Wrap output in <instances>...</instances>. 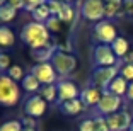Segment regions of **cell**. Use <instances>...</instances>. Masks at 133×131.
<instances>
[{"mask_svg":"<svg viewBox=\"0 0 133 131\" xmlns=\"http://www.w3.org/2000/svg\"><path fill=\"white\" fill-rule=\"evenodd\" d=\"M130 131H133V121H131V126H130Z\"/></svg>","mask_w":133,"mask_h":131,"instance_id":"43","label":"cell"},{"mask_svg":"<svg viewBox=\"0 0 133 131\" xmlns=\"http://www.w3.org/2000/svg\"><path fill=\"white\" fill-rule=\"evenodd\" d=\"M58 107L65 116H77V114H80V112L84 111L85 106L82 104L80 99H74V100H66V102H60Z\"/></svg>","mask_w":133,"mask_h":131,"instance_id":"14","label":"cell"},{"mask_svg":"<svg viewBox=\"0 0 133 131\" xmlns=\"http://www.w3.org/2000/svg\"><path fill=\"white\" fill-rule=\"evenodd\" d=\"M7 4L16 10H24V0H7Z\"/></svg>","mask_w":133,"mask_h":131,"instance_id":"35","label":"cell"},{"mask_svg":"<svg viewBox=\"0 0 133 131\" xmlns=\"http://www.w3.org/2000/svg\"><path fill=\"white\" fill-rule=\"evenodd\" d=\"M24 128H36V118H31V116H24L21 119Z\"/></svg>","mask_w":133,"mask_h":131,"instance_id":"34","label":"cell"},{"mask_svg":"<svg viewBox=\"0 0 133 131\" xmlns=\"http://www.w3.org/2000/svg\"><path fill=\"white\" fill-rule=\"evenodd\" d=\"M92 36L97 41V44H108L111 46L113 41L118 38V29L111 20L104 19L101 22H97L94 26V31H92Z\"/></svg>","mask_w":133,"mask_h":131,"instance_id":"7","label":"cell"},{"mask_svg":"<svg viewBox=\"0 0 133 131\" xmlns=\"http://www.w3.org/2000/svg\"><path fill=\"white\" fill-rule=\"evenodd\" d=\"M133 116L128 111H118L116 114L106 116V123L109 131H130Z\"/></svg>","mask_w":133,"mask_h":131,"instance_id":"10","label":"cell"},{"mask_svg":"<svg viewBox=\"0 0 133 131\" xmlns=\"http://www.w3.org/2000/svg\"><path fill=\"white\" fill-rule=\"evenodd\" d=\"M80 14L89 22H101L106 19V5L102 0H84L80 4Z\"/></svg>","mask_w":133,"mask_h":131,"instance_id":"5","label":"cell"},{"mask_svg":"<svg viewBox=\"0 0 133 131\" xmlns=\"http://www.w3.org/2000/svg\"><path fill=\"white\" fill-rule=\"evenodd\" d=\"M104 4H123L125 0H102Z\"/></svg>","mask_w":133,"mask_h":131,"instance_id":"39","label":"cell"},{"mask_svg":"<svg viewBox=\"0 0 133 131\" xmlns=\"http://www.w3.org/2000/svg\"><path fill=\"white\" fill-rule=\"evenodd\" d=\"M78 131H96L94 118H85L78 123Z\"/></svg>","mask_w":133,"mask_h":131,"instance_id":"30","label":"cell"},{"mask_svg":"<svg viewBox=\"0 0 133 131\" xmlns=\"http://www.w3.org/2000/svg\"><path fill=\"white\" fill-rule=\"evenodd\" d=\"M31 17L34 22H41V24H46V20L51 17V12L50 9H48V5H39V7H36L34 10L31 12Z\"/></svg>","mask_w":133,"mask_h":131,"instance_id":"20","label":"cell"},{"mask_svg":"<svg viewBox=\"0 0 133 131\" xmlns=\"http://www.w3.org/2000/svg\"><path fill=\"white\" fill-rule=\"evenodd\" d=\"M101 97H102V90L94 87V85H90V87H85V89L80 90V97L78 99L82 100V104L85 107H96L99 104Z\"/></svg>","mask_w":133,"mask_h":131,"instance_id":"13","label":"cell"},{"mask_svg":"<svg viewBox=\"0 0 133 131\" xmlns=\"http://www.w3.org/2000/svg\"><path fill=\"white\" fill-rule=\"evenodd\" d=\"M48 0H24V10L28 12H32L36 7H39V5H44Z\"/></svg>","mask_w":133,"mask_h":131,"instance_id":"32","label":"cell"},{"mask_svg":"<svg viewBox=\"0 0 133 131\" xmlns=\"http://www.w3.org/2000/svg\"><path fill=\"white\" fill-rule=\"evenodd\" d=\"M24 131H36V128H24Z\"/></svg>","mask_w":133,"mask_h":131,"instance_id":"41","label":"cell"},{"mask_svg":"<svg viewBox=\"0 0 133 131\" xmlns=\"http://www.w3.org/2000/svg\"><path fill=\"white\" fill-rule=\"evenodd\" d=\"M46 5H48V9H50L51 16H58L60 10H62V7L65 5V2H62V0H48Z\"/></svg>","mask_w":133,"mask_h":131,"instance_id":"29","label":"cell"},{"mask_svg":"<svg viewBox=\"0 0 133 131\" xmlns=\"http://www.w3.org/2000/svg\"><path fill=\"white\" fill-rule=\"evenodd\" d=\"M62 2H65V4H70L72 0H62Z\"/></svg>","mask_w":133,"mask_h":131,"instance_id":"42","label":"cell"},{"mask_svg":"<svg viewBox=\"0 0 133 131\" xmlns=\"http://www.w3.org/2000/svg\"><path fill=\"white\" fill-rule=\"evenodd\" d=\"M0 131H24V126L19 119H10L0 124Z\"/></svg>","mask_w":133,"mask_h":131,"instance_id":"26","label":"cell"},{"mask_svg":"<svg viewBox=\"0 0 133 131\" xmlns=\"http://www.w3.org/2000/svg\"><path fill=\"white\" fill-rule=\"evenodd\" d=\"M7 75L12 78V80H16L17 84H19V82H22L24 77H26V73H24V68H22L21 65H12L10 68L7 70Z\"/></svg>","mask_w":133,"mask_h":131,"instance_id":"25","label":"cell"},{"mask_svg":"<svg viewBox=\"0 0 133 131\" xmlns=\"http://www.w3.org/2000/svg\"><path fill=\"white\" fill-rule=\"evenodd\" d=\"M74 16H75L74 7H72L70 4H65V5L62 7V10H60V14H58L56 17L62 20V24H70L72 20H74Z\"/></svg>","mask_w":133,"mask_h":131,"instance_id":"23","label":"cell"},{"mask_svg":"<svg viewBox=\"0 0 133 131\" xmlns=\"http://www.w3.org/2000/svg\"><path fill=\"white\" fill-rule=\"evenodd\" d=\"M111 48H113L114 54L118 56V60H123V58L128 54V51L131 50V48H130V41L126 38H123V36H118V38L113 41Z\"/></svg>","mask_w":133,"mask_h":131,"instance_id":"17","label":"cell"},{"mask_svg":"<svg viewBox=\"0 0 133 131\" xmlns=\"http://www.w3.org/2000/svg\"><path fill=\"white\" fill-rule=\"evenodd\" d=\"M4 5H7V0H0V7H4Z\"/></svg>","mask_w":133,"mask_h":131,"instance_id":"40","label":"cell"},{"mask_svg":"<svg viewBox=\"0 0 133 131\" xmlns=\"http://www.w3.org/2000/svg\"><path fill=\"white\" fill-rule=\"evenodd\" d=\"M121 106H123V97H118L111 92H102V97L99 100V104L96 106V111H97L99 116H111V114H116L118 111H121Z\"/></svg>","mask_w":133,"mask_h":131,"instance_id":"8","label":"cell"},{"mask_svg":"<svg viewBox=\"0 0 133 131\" xmlns=\"http://www.w3.org/2000/svg\"><path fill=\"white\" fill-rule=\"evenodd\" d=\"M44 26L48 27V31H50V32H58L60 29H62V20H60L56 16H51L50 19L46 20Z\"/></svg>","mask_w":133,"mask_h":131,"instance_id":"28","label":"cell"},{"mask_svg":"<svg viewBox=\"0 0 133 131\" xmlns=\"http://www.w3.org/2000/svg\"><path fill=\"white\" fill-rule=\"evenodd\" d=\"M21 99V87L7 73H0V106L14 107Z\"/></svg>","mask_w":133,"mask_h":131,"instance_id":"2","label":"cell"},{"mask_svg":"<svg viewBox=\"0 0 133 131\" xmlns=\"http://www.w3.org/2000/svg\"><path fill=\"white\" fill-rule=\"evenodd\" d=\"M119 75V65L116 66H101V68H94L92 75H90V84L101 89L102 92L108 90L109 84Z\"/></svg>","mask_w":133,"mask_h":131,"instance_id":"4","label":"cell"},{"mask_svg":"<svg viewBox=\"0 0 133 131\" xmlns=\"http://www.w3.org/2000/svg\"><path fill=\"white\" fill-rule=\"evenodd\" d=\"M58 51V46H55V44H50V46L43 48V50H36V51H31V56L34 58L38 63H48L51 61V58H53V54Z\"/></svg>","mask_w":133,"mask_h":131,"instance_id":"16","label":"cell"},{"mask_svg":"<svg viewBox=\"0 0 133 131\" xmlns=\"http://www.w3.org/2000/svg\"><path fill=\"white\" fill-rule=\"evenodd\" d=\"M106 5V19H114L121 14L125 9H123V4H104Z\"/></svg>","mask_w":133,"mask_h":131,"instance_id":"24","label":"cell"},{"mask_svg":"<svg viewBox=\"0 0 133 131\" xmlns=\"http://www.w3.org/2000/svg\"><path fill=\"white\" fill-rule=\"evenodd\" d=\"M128 85H130V82L126 80V78H123L121 75H118V77L109 84L108 92L114 94V95H118V97H123V95H126V92H128Z\"/></svg>","mask_w":133,"mask_h":131,"instance_id":"15","label":"cell"},{"mask_svg":"<svg viewBox=\"0 0 133 131\" xmlns=\"http://www.w3.org/2000/svg\"><path fill=\"white\" fill-rule=\"evenodd\" d=\"M10 66H12L10 56L7 53H0V72H7Z\"/></svg>","mask_w":133,"mask_h":131,"instance_id":"33","label":"cell"},{"mask_svg":"<svg viewBox=\"0 0 133 131\" xmlns=\"http://www.w3.org/2000/svg\"><path fill=\"white\" fill-rule=\"evenodd\" d=\"M21 87H22L26 92H29V94H36V92H39V90H41V87H43V85L39 84V80L32 73H26L24 80L21 82Z\"/></svg>","mask_w":133,"mask_h":131,"instance_id":"19","label":"cell"},{"mask_svg":"<svg viewBox=\"0 0 133 131\" xmlns=\"http://www.w3.org/2000/svg\"><path fill=\"white\" fill-rule=\"evenodd\" d=\"M31 73L38 78L41 85H55L56 78H58V73L55 72L51 61H48V63H36V65L31 68Z\"/></svg>","mask_w":133,"mask_h":131,"instance_id":"9","label":"cell"},{"mask_svg":"<svg viewBox=\"0 0 133 131\" xmlns=\"http://www.w3.org/2000/svg\"><path fill=\"white\" fill-rule=\"evenodd\" d=\"M16 43V34L9 26H0V48H12Z\"/></svg>","mask_w":133,"mask_h":131,"instance_id":"18","label":"cell"},{"mask_svg":"<svg viewBox=\"0 0 133 131\" xmlns=\"http://www.w3.org/2000/svg\"><path fill=\"white\" fill-rule=\"evenodd\" d=\"M39 95L43 97L46 102H53L58 97V90H56V84L55 85H43L39 90Z\"/></svg>","mask_w":133,"mask_h":131,"instance_id":"22","label":"cell"},{"mask_svg":"<svg viewBox=\"0 0 133 131\" xmlns=\"http://www.w3.org/2000/svg\"><path fill=\"white\" fill-rule=\"evenodd\" d=\"M92 60H94V68L119 65V60L114 54L113 48L108 46V44H96L94 51H92Z\"/></svg>","mask_w":133,"mask_h":131,"instance_id":"6","label":"cell"},{"mask_svg":"<svg viewBox=\"0 0 133 131\" xmlns=\"http://www.w3.org/2000/svg\"><path fill=\"white\" fill-rule=\"evenodd\" d=\"M123 9H125V12L128 16L133 17V0H125L123 2Z\"/></svg>","mask_w":133,"mask_h":131,"instance_id":"36","label":"cell"},{"mask_svg":"<svg viewBox=\"0 0 133 131\" xmlns=\"http://www.w3.org/2000/svg\"><path fill=\"white\" fill-rule=\"evenodd\" d=\"M121 63H133V50H130L128 51V54H126L123 60H119Z\"/></svg>","mask_w":133,"mask_h":131,"instance_id":"37","label":"cell"},{"mask_svg":"<svg viewBox=\"0 0 133 131\" xmlns=\"http://www.w3.org/2000/svg\"><path fill=\"white\" fill-rule=\"evenodd\" d=\"M17 16V10L10 5H4V7H0V22L2 24H7V22H12V20L16 19Z\"/></svg>","mask_w":133,"mask_h":131,"instance_id":"21","label":"cell"},{"mask_svg":"<svg viewBox=\"0 0 133 131\" xmlns=\"http://www.w3.org/2000/svg\"><path fill=\"white\" fill-rule=\"evenodd\" d=\"M119 75L128 82H133V63H121L119 61Z\"/></svg>","mask_w":133,"mask_h":131,"instance_id":"27","label":"cell"},{"mask_svg":"<svg viewBox=\"0 0 133 131\" xmlns=\"http://www.w3.org/2000/svg\"><path fill=\"white\" fill-rule=\"evenodd\" d=\"M48 109V102L39 95H29L24 102V116H31V118H41Z\"/></svg>","mask_w":133,"mask_h":131,"instance_id":"11","label":"cell"},{"mask_svg":"<svg viewBox=\"0 0 133 131\" xmlns=\"http://www.w3.org/2000/svg\"><path fill=\"white\" fill-rule=\"evenodd\" d=\"M21 39L26 46L31 48V51L43 50V48L51 44V32L48 31V27L41 22H34L29 20L28 24H24L21 29Z\"/></svg>","mask_w":133,"mask_h":131,"instance_id":"1","label":"cell"},{"mask_svg":"<svg viewBox=\"0 0 133 131\" xmlns=\"http://www.w3.org/2000/svg\"><path fill=\"white\" fill-rule=\"evenodd\" d=\"M94 123H96V131H109V128H108V123H106V118H104V116L96 114V116H94Z\"/></svg>","mask_w":133,"mask_h":131,"instance_id":"31","label":"cell"},{"mask_svg":"<svg viewBox=\"0 0 133 131\" xmlns=\"http://www.w3.org/2000/svg\"><path fill=\"white\" fill-rule=\"evenodd\" d=\"M126 97H128V100H131V102H133V82H130V85H128V92H126Z\"/></svg>","mask_w":133,"mask_h":131,"instance_id":"38","label":"cell"},{"mask_svg":"<svg viewBox=\"0 0 133 131\" xmlns=\"http://www.w3.org/2000/svg\"><path fill=\"white\" fill-rule=\"evenodd\" d=\"M51 65L55 68V72L58 73V77L66 78L68 75H72L77 68V58L72 53H63V51H56L51 58Z\"/></svg>","mask_w":133,"mask_h":131,"instance_id":"3","label":"cell"},{"mask_svg":"<svg viewBox=\"0 0 133 131\" xmlns=\"http://www.w3.org/2000/svg\"><path fill=\"white\" fill-rule=\"evenodd\" d=\"M56 90H58V100L60 102H66V100H74L80 97V90H78L77 84H74L68 78H62L56 84Z\"/></svg>","mask_w":133,"mask_h":131,"instance_id":"12","label":"cell"}]
</instances>
